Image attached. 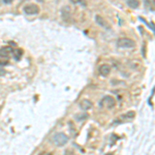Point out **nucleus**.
Listing matches in <instances>:
<instances>
[{"label": "nucleus", "instance_id": "nucleus-1", "mask_svg": "<svg viewBox=\"0 0 155 155\" xmlns=\"http://www.w3.org/2000/svg\"><path fill=\"white\" fill-rule=\"evenodd\" d=\"M53 142L56 144V146L62 147V146H64L67 142H68V137H67L66 134H63V132H58V134H56L54 136Z\"/></svg>", "mask_w": 155, "mask_h": 155}, {"label": "nucleus", "instance_id": "nucleus-11", "mask_svg": "<svg viewBox=\"0 0 155 155\" xmlns=\"http://www.w3.org/2000/svg\"><path fill=\"white\" fill-rule=\"evenodd\" d=\"M8 64V58L3 55H0V66H5Z\"/></svg>", "mask_w": 155, "mask_h": 155}, {"label": "nucleus", "instance_id": "nucleus-14", "mask_svg": "<svg viewBox=\"0 0 155 155\" xmlns=\"http://www.w3.org/2000/svg\"><path fill=\"white\" fill-rule=\"evenodd\" d=\"M12 1V0H3V2H4V3H6V4L11 3Z\"/></svg>", "mask_w": 155, "mask_h": 155}, {"label": "nucleus", "instance_id": "nucleus-5", "mask_svg": "<svg viewBox=\"0 0 155 155\" xmlns=\"http://www.w3.org/2000/svg\"><path fill=\"white\" fill-rule=\"evenodd\" d=\"M98 71L102 77H107V76H109L110 72H111V66H110L109 64H101L98 68Z\"/></svg>", "mask_w": 155, "mask_h": 155}, {"label": "nucleus", "instance_id": "nucleus-13", "mask_svg": "<svg viewBox=\"0 0 155 155\" xmlns=\"http://www.w3.org/2000/svg\"><path fill=\"white\" fill-rule=\"evenodd\" d=\"M39 155H53L52 153H50V152H41Z\"/></svg>", "mask_w": 155, "mask_h": 155}, {"label": "nucleus", "instance_id": "nucleus-3", "mask_svg": "<svg viewBox=\"0 0 155 155\" xmlns=\"http://www.w3.org/2000/svg\"><path fill=\"white\" fill-rule=\"evenodd\" d=\"M99 106L101 107H104V109L111 110L116 106V101H115V99L112 96H104V98L101 99Z\"/></svg>", "mask_w": 155, "mask_h": 155}, {"label": "nucleus", "instance_id": "nucleus-7", "mask_svg": "<svg viewBox=\"0 0 155 155\" xmlns=\"http://www.w3.org/2000/svg\"><path fill=\"white\" fill-rule=\"evenodd\" d=\"M12 52H14V50L11 47H3V48L0 49V55H3L7 58H9V56L12 55Z\"/></svg>", "mask_w": 155, "mask_h": 155}, {"label": "nucleus", "instance_id": "nucleus-12", "mask_svg": "<svg viewBox=\"0 0 155 155\" xmlns=\"http://www.w3.org/2000/svg\"><path fill=\"white\" fill-rule=\"evenodd\" d=\"M71 2L74 4H79V5H82V6H86V4H87L86 0H71Z\"/></svg>", "mask_w": 155, "mask_h": 155}, {"label": "nucleus", "instance_id": "nucleus-2", "mask_svg": "<svg viewBox=\"0 0 155 155\" xmlns=\"http://www.w3.org/2000/svg\"><path fill=\"white\" fill-rule=\"evenodd\" d=\"M117 45H118L119 48L129 49V48H134L136 46V42H134V41H132L131 38H128V37H122V38L118 39Z\"/></svg>", "mask_w": 155, "mask_h": 155}, {"label": "nucleus", "instance_id": "nucleus-10", "mask_svg": "<svg viewBox=\"0 0 155 155\" xmlns=\"http://www.w3.org/2000/svg\"><path fill=\"white\" fill-rule=\"evenodd\" d=\"M22 55H23V51L22 50H14V52H12V56H14V58L16 60H19L20 58L22 57Z\"/></svg>", "mask_w": 155, "mask_h": 155}, {"label": "nucleus", "instance_id": "nucleus-6", "mask_svg": "<svg viewBox=\"0 0 155 155\" xmlns=\"http://www.w3.org/2000/svg\"><path fill=\"white\" fill-rule=\"evenodd\" d=\"M92 102L88 101V99H83L81 102H80V107H81L83 111H87V110H89V109H91L92 107Z\"/></svg>", "mask_w": 155, "mask_h": 155}, {"label": "nucleus", "instance_id": "nucleus-9", "mask_svg": "<svg viewBox=\"0 0 155 155\" xmlns=\"http://www.w3.org/2000/svg\"><path fill=\"white\" fill-rule=\"evenodd\" d=\"M95 20H96L97 24L101 25V27H104V28H107V27H109V26H107V23L106 21H104V19L101 18V16H96V17H95Z\"/></svg>", "mask_w": 155, "mask_h": 155}, {"label": "nucleus", "instance_id": "nucleus-8", "mask_svg": "<svg viewBox=\"0 0 155 155\" xmlns=\"http://www.w3.org/2000/svg\"><path fill=\"white\" fill-rule=\"evenodd\" d=\"M126 3H127V5L129 7H131V8H137L140 5L137 0H126Z\"/></svg>", "mask_w": 155, "mask_h": 155}, {"label": "nucleus", "instance_id": "nucleus-4", "mask_svg": "<svg viewBox=\"0 0 155 155\" xmlns=\"http://www.w3.org/2000/svg\"><path fill=\"white\" fill-rule=\"evenodd\" d=\"M23 11H24L25 14L32 16V15H37V14H38V12H39V7H38V5H36V4H28V5L24 6Z\"/></svg>", "mask_w": 155, "mask_h": 155}]
</instances>
